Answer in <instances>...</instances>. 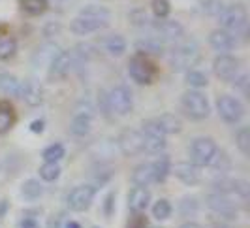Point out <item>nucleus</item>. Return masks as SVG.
Instances as JSON below:
<instances>
[{
  "instance_id": "nucleus-1",
  "label": "nucleus",
  "mask_w": 250,
  "mask_h": 228,
  "mask_svg": "<svg viewBox=\"0 0 250 228\" xmlns=\"http://www.w3.org/2000/svg\"><path fill=\"white\" fill-rule=\"evenodd\" d=\"M109 25V12L104 6H85L70 23V30L77 36H87Z\"/></svg>"
},
{
  "instance_id": "nucleus-2",
  "label": "nucleus",
  "mask_w": 250,
  "mask_h": 228,
  "mask_svg": "<svg viewBox=\"0 0 250 228\" xmlns=\"http://www.w3.org/2000/svg\"><path fill=\"white\" fill-rule=\"evenodd\" d=\"M201 61V51L196 40H177L175 47L169 53V66L173 72H188Z\"/></svg>"
},
{
  "instance_id": "nucleus-3",
  "label": "nucleus",
  "mask_w": 250,
  "mask_h": 228,
  "mask_svg": "<svg viewBox=\"0 0 250 228\" xmlns=\"http://www.w3.org/2000/svg\"><path fill=\"white\" fill-rule=\"evenodd\" d=\"M181 108L192 121H203L211 115V104L207 100V96L198 89L187 91L181 96Z\"/></svg>"
},
{
  "instance_id": "nucleus-4",
  "label": "nucleus",
  "mask_w": 250,
  "mask_h": 228,
  "mask_svg": "<svg viewBox=\"0 0 250 228\" xmlns=\"http://www.w3.org/2000/svg\"><path fill=\"white\" fill-rule=\"evenodd\" d=\"M218 19H220L222 28L228 30V32H231L233 36H241V34L247 32L249 13L245 10V6H241V4H233V6L222 8V12L218 13Z\"/></svg>"
},
{
  "instance_id": "nucleus-5",
  "label": "nucleus",
  "mask_w": 250,
  "mask_h": 228,
  "mask_svg": "<svg viewBox=\"0 0 250 228\" xmlns=\"http://www.w3.org/2000/svg\"><path fill=\"white\" fill-rule=\"evenodd\" d=\"M128 74L139 85H152L158 72H156V66L149 61V57H145L143 53H138L128 63Z\"/></svg>"
},
{
  "instance_id": "nucleus-6",
  "label": "nucleus",
  "mask_w": 250,
  "mask_h": 228,
  "mask_svg": "<svg viewBox=\"0 0 250 228\" xmlns=\"http://www.w3.org/2000/svg\"><path fill=\"white\" fill-rule=\"evenodd\" d=\"M141 136H143V151L158 155L166 149L167 141H166V134H164L160 127L154 123V119H147L141 125Z\"/></svg>"
},
{
  "instance_id": "nucleus-7",
  "label": "nucleus",
  "mask_w": 250,
  "mask_h": 228,
  "mask_svg": "<svg viewBox=\"0 0 250 228\" xmlns=\"http://www.w3.org/2000/svg\"><path fill=\"white\" fill-rule=\"evenodd\" d=\"M218 151V145L213 138H207V136H201L196 138L190 145V160L194 164H198L200 168L203 166H209L213 162L214 155Z\"/></svg>"
},
{
  "instance_id": "nucleus-8",
  "label": "nucleus",
  "mask_w": 250,
  "mask_h": 228,
  "mask_svg": "<svg viewBox=\"0 0 250 228\" xmlns=\"http://www.w3.org/2000/svg\"><path fill=\"white\" fill-rule=\"evenodd\" d=\"M216 110H218L220 119L226 121L228 125H237L239 121L245 117L243 102L235 96H229V94H222V96L216 98Z\"/></svg>"
},
{
  "instance_id": "nucleus-9",
  "label": "nucleus",
  "mask_w": 250,
  "mask_h": 228,
  "mask_svg": "<svg viewBox=\"0 0 250 228\" xmlns=\"http://www.w3.org/2000/svg\"><path fill=\"white\" fill-rule=\"evenodd\" d=\"M107 102H109V110L115 115H128L134 108V96L132 91L126 85H117L107 92Z\"/></svg>"
},
{
  "instance_id": "nucleus-10",
  "label": "nucleus",
  "mask_w": 250,
  "mask_h": 228,
  "mask_svg": "<svg viewBox=\"0 0 250 228\" xmlns=\"http://www.w3.org/2000/svg\"><path fill=\"white\" fill-rule=\"evenodd\" d=\"M213 72L218 79H222L226 83H231L241 74V61L237 57H231V55H218L213 61Z\"/></svg>"
},
{
  "instance_id": "nucleus-11",
  "label": "nucleus",
  "mask_w": 250,
  "mask_h": 228,
  "mask_svg": "<svg viewBox=\"0 0 250 228\" xmlns=\"http://www.w3.org/2000/svg\"><path fill=\"white\" fill-rule=\"evenodd\" d=\"M94 196H96V187L94 185H79V187L72 189L66 202H68V207L72 211L81 213V211H87L88 207H90Z\"/></svg>"
},
{
  "instance_id": "nucleus-12",
  "label": "nucleus",
  "mask_w": 250,
  "mask_h": 228,
  "mask_svg": "<svg viewBox=\"0 0 250 228\" xmlns=\"http://www.w3.org/2000/svg\"><path fill=\"white\" fill-rule=\"evenodd\" d=\"M117 145L125 157H136L139 153H143V136L141 130H134V128H125L119 138H117Z\"/></svg>"
},
{
  "instance_id": "nucleus-13",
  "label": "nucleus",
  "mask_w": 250,
  "mask_h": 228,
  "mask_svg": "<svg viewBox=\"0 0 250 228\" xmlns=\"http://www.w3.org/2000/svg\"><path fill=\"white\" fill-rule=\"evenodd\" d=\"M205 204L207 207L218 213L224 219H237V205L231 200V196H226V194H220V192H213L205 198Z\"/></svg>"
},
{
  "instance_id": "nucleus-14",
  "label": "nucleus",
  "mask_w": 250,
  "mask_h": 228,
  "mask_svg": "<svg viewBox=\"0 0 250 228\" xmlns=\"http://www.w3.org/2000/svg\"><path fill=\"white\" fill-rule=\"evenodd\" d=\"M213 189L226 196H237V198H249L250 185L245 179L220 178L213 183Z\"/></svg>"
},
{
  "instance_id": "nucleus-15",
  "label": "nucleus",
  "mask_w": 250,
  "mask_h": 228,
  "mask_svg": "<svg viewBox=\"0 0 250 228\" xmlns=\"http://www.w3.org/2000/svg\"><path fill=\"white\" fill-rule=\"evenodd\" d=\"M171 174L175 176L183 185L188 187H194L201 181V168L198 164H194L192 160L190 162H177L175 166H171Z\"/></svg>"
},
{
  "instance_id": "nucleus-16",
  "label": "nucleus",
  "mask_w": 250,
  "mask_h": 228,
  "mask_svg": "<svg viewBox=\"0 0 250 228\" xmlns=\"http://www.w3.org/2000/svg\"><path fill=\"white\" fill-rule=\"evenodd\" d=\"M185 34V28L179 21H158L156 25L152 26V36L158 40L166 42H177L181 40V36Z\"/></svg>"
},
{
  "instance_id": "nucleus-17",
  "label": "nucleus",
  "mask_w": 250,
  "mask_h": 228,
  "mask_svg": "<svg viewBox=\"0 0 250 228\" xmlns=\"http://www.w3.org/2000/svg\"><path fill=\"white\" fill-rule=\"evenodd\" d=\"M209 44L218 53H229L237 47V36H233L231 32H228L224 28H216L209 34Z\"/></svg>"
},
{
  "instance_id": "nucleus-18",
  "label": "nucleus",
  "mask_w": 250,
  "mask_h": 228,
  "mask_svg": "<svg viewBox=\"0 0 250 228\" xmlns=\"http://www.w3.org/2000/svg\"><path fill=\"white\" fill-rule=\"evenodd\" d=\"M70 70H72L70 51H59L49 63V77L51 79H62L70 74Z\"/></svg>"
},
{
  "instance_id": "nucleus-19",
  "label": "nucleus",
  "mask_w": 250,
  "mask_h": 228,
  "mask_svg": "<svg viewBox=\"0 0 250 228\" xmlns=\"http://www.w3.org/2000/svg\"><path fill=\"white\" fill-rule=\"evenodd\" d=\"M19 98L28 104V106H40L43 102V89L42 85L34 81V79H26V81H21V89H19Z\"/></svg>"
},
{
  "instance_id": "nucleus-20",
  "label": "nucleus",
  "mask_w": 250,
  "mask_h": 228,
  "mask_svg": "<svg viewBox=\"0 0 250 228\" xmlns=\"http://www.w3.org/2000/svg\"><path fill=\"white\" fill-rule=\"evenodd\" d=\"M150 204V190L147 187H136L128 194V207L134 213H143Z\"/></svg>"
},
{
  "instance_id": "nucleus-21",
  "label": "nucleus",
  "mask_w": 250,
  "mask_h": 228,
  "mask_svg": "<svg viewBox=\"0 0 250 228\" xmlns=\"http://www.w3.org/2000/svg\"><path fill=\"white\" fill-rule=\"evenodd\" d=\"M132 183L136 187H149L150 183H154V172H152V164L145 162L134 168L132 172Z\"/></svg>"
},
{
  "instance_id": "nucleus-22",
  "label": "nucleus",
  "mask_w": 250,
  "mask_h": 228,
  "mask_svg": "<svg viewBox=\"0 0 250 228\" xmlns=\"http://www.w3.org/2000/svg\"><path fill=\"white\" fill-rule=\"evenodd\" d=\"M154 123L160 127V130H162L166 136L167 134H179L183 130L181 119L175 117L173 114H162L160 117H154Z\"/></svg>"
},
{
  "instance_id": "nucleus-23",
  "label": "nucleus",
  "mask_w": 250,
  "mask_h": 228,
  "mask_svg": "<svg viewBox=\"0 0 250 228\" xmlns=\"http://www.w3.org/2000/svg\"><path fill=\"white\" fill-rule=\"evenodd\" d=\"M90 128H92V117L87 114L75 112L74 119H72V123H70V132H72L74 136L83 138V136H87L88 132H90Z\"/></svg>"
},
{
  "instance_id": "nucleus-24",
  "label": "nucleus",
  "mask_w": 250,
  "mask_h": 228,
  "mask_svg": "<svg viewBox=\"0 0 250 228\" xmlns=\"http://www.w3.org/2000/svg\"><path fill=\"white\" fill-rule=\"evenodd\" d=\"M152 164V172H154V183H164L167 176L171 174V160L167 155H160Z\"/></svg>"
},
{
  "instance_id": "nucleus-25",
  "label": "nucleus",
  "mask_w": 250,
  "mask_h": 228,
  "mask_svg": "<svg viewBox=\"0 0 250 228\" xmlns=\"http://www.w3.org/2000/svg\"><path fill=\"white\" fill-rule=\"evenodd\" d=\"M15 125V110L8 100H0V134H6Z\"/></svg>"
},
{
  "instance_id": "nucleus-26",
  "label": "nucleus",
  "mask_w": 250,
  "mask_h": 228,
  "mask_svg": "<svg viewBox=\"0 0 250 228\" xmlns=\"http://www.w3.org/2000/svg\"><path fill=\"white\" fill-rule=\"evenodd\" d=\"M19 89H21V79L15 77L13 74H0V91L8 96H19Z\"/></svg>"
},
{
  "instance_id": "nucleus-27",
  "label": "nucleus",
  "mask_w": 250,
  "mask_h": 228,
  "mask_svg": "<svg viewBox=\"0 0 250 228\" xmlns=\"http://www.w3.org/2000/svg\"><path fill=\"white\" fill-rule=\"evenodd\" d=\"M42 194H43V187H42V183L38 179H26L25 183L21 185V196L25 200L32 202V200H38Z\"/></svg>"
},
{
  "instance_id": "nucleus-28",
  "label": "nucleus",
  "mask_w": 250,
  "mask_h": 228,
  "mask_svg": "<svg viewBox=\"0 0 250 228\" xmlns=\"http://www.w3.org/2000/svg\"><path fill=\"white\" fill-rule=\"evenodd\" d=\"M105 51L111 57H123L126 53V40L121 34H113L105 40Z\"/></svg>"
},
{
  "instance_id": "nucleus-29",
  "label": "nucleus",
  "mask_w": 250,
  "mask_h": 228,
  "mask_svg": "<svg viewBox=\"0 0 250 228\" xmlns=\"http://www.w3.org/2000/svg\"><path fill=\"white\" fill-rule=\"evenodd\" d=\"M19 6L26 15H42L47 10V0H19Z\"/></svg>"
},
{
  "instance_id": "nucleus-30",
  "label": "nucleus",
  "mask_w": 250,
  "mask_h": 228,
  "mask_svg": "<svg viewBox=\"0 0 250 228\" xmlns=\"http://www.w3.org/2000/svg\"><path fill=\"white\" fill-rule=\"evenodd\" d=\"M38 174H40V178L43 179V181H57V179L61 178V166L59 162H43V164L40 166V170H38Z\"/></svg>"
},
{
  "instance_id": "nucleus-31",
  "label": "nucleus",
  "mask_w": 250,
  "mask_h": 228,
  "mask_svg": "<svg viewBox=\"0 0 250 228\" xmlns=\"http://www.w3.org/2000/svg\"><path fill=\"white\" fill-rule=\"evenodd\" d=\"M187 85L192 89H203L209 85V79L207 76L200 72V70H188L187 72Z\"/></svg>"
},
{
  "instance_id": "nucleus-32",
  "label": "nucleus",
  "mask_w": 250,
  "mask_h": 228,
  "mask_svg": "<svg viewBox=\"0 0 250 228\" xmlns=\"http://www.w3.org/2000/svg\"><path fill=\"white\" fill-rule=\"evenodd\" d=\"M64 155H66L64 145H61V143H53V145H49V147L43 149V160H45V162H59L61 159H64Z\"/></svg>"
},
{
  "instance_id": "nucleus-33",
  "label": "nucleus",
  "mask_w": 250,
  "mask_h": 228,
  "mask_svg": "<svg viewBox=\"0 0 250 228\" xmlns=\"http://www.w3.org/2000/svg\"><path fill=\"white\" fill-rule=\"evenodd\" d=\"M171 211H173V207H171V204L167 202V200H158V202L152 205V217L154 219H158V221H166V219H169L171 217Z\"/></svg>"
},
{
  "instance_id": "nucleus-34",
  "label": "nucleus",
  "mask_w": 250,
  "mask_h": 228,
  "mask_svg": "<svg viewBox=\"0 0 250 228\" xmlns=\"http://www.w3.org/2000/svg\"><path fill=\"white\" fill-rule=\"evenodd\" d=\"M17 53V42L13 38H0V61H10Z\"/></svg>"
},
{
  "instance_id": "nucleus-35",
  "label": "nucleus",
  "mask_w": 250,
  "mask_h": 228,
  "mask_svg": "<svg viewBox=\"0 0 250 228\" xmlns=\"http://www.w3.org/2000/svg\"><path fill=\"white\" fill-rule=\"evenodd\" d=\"M235 139H237V149H239V151L243 153L245 157H250V128L249 127L239 128Z\"/></svg>"
},
{
  "instance_id": "nucleus-36",
  "label": "nucleus",
  "mask_w": 250,
  "mask_h": 228,
  "mask_svg": "<svg viewBox=\"0 0 250 228\" xmlns=\"http://www.w3.org/2000/svg\"><path fill=\"white\" fill-rule=\"evenodd\" d=\"M179 211L183 217H192L198 211V200L194 196H185L179 204Z\"/></svg>"
},
{
  "instance_id": "nucleus-37",
  "label": "nucleus",
  "mask_w": 250,
  "mask_h": 228,
  "mask_svg": "<svg viewBox=\"0 0 250 228\" xmlns=\"http://www.w3.org/2000/svg\"><path fill=\"white\" fill-rule=\"evenodd\" d=\"M59 47L57 46H45V47H42V49L38 51L36 55H34V63H40V64H45V63H51L53 61V57L59 53Z\"/></svg>"
},
{
  "instance_id": "nucleus-38",
  "label": "nucleus",
  "mask_w": 250,
  "mask_h": 228,
  "mask_svg": "<svg viewBox=\"0 0 250 228\" xmlns=\"http://www.w3.org/2000/svg\"><path fill=\"white\" fill-rule=\"evenodd\" d=\"M211 168H214L216 172H220V174H226L229 168H231V160L228 159V155L222 151H216V155H214L213 162H211Z\"/></svg>"
},
{
  "instance_id": "nucleus-39",
  "label": "nucleus",
  "mask_w": 250,
  "mask_h": 228,
  "mask_svg": "<svg viewBox=\"0 0 250 228\" xmlns=\"http://www.w3.org/2000/svg\"><path fill=\"white\" fill-rule=\"evenodd\" d=\"M152 12L158 19L169 15V2L167 0H152Z\"/></svg>"
},
{
  "instance_id": "nucleus-40",
  "label": "nucleus",
  "mask_w": 250,
  "mask_h": 228,
  "mask_svg": "<svg viewBox=\"0 0 250 228\" xmlns=\"http://www.w3.org/2000/svg\"><path fill=\"white\" fill-rule=\"evenodd\" d=\"M201 6H203V12L211 13V15H218L224 8L222 0H201Z\"/></svg>"
},
{
  "instance_id": "nucleus-41",
  "label": "nucleus",
  "mask_w": 250,
  "mask_h": 228,
  "mask_svg": "<svg viewBox=\"0 0 250 228\" xmlns=\"http://www.w3.org/2000/svg\"><path fill=\"white\" fill-rule=\"evenodd\" d=\"M98 108H100L102 115H104L105 119H109V117H111L109 102H107V92H104V91H100V92H98Z\"/></svg>"
},
{
  "instance_id": "nucleus-42",
  "label": "nucleus",
  "mask_w": 250,
  "mask_h": 228,
  "mask_svg": "<svg viewBox=\"0 0 250 228\" xmlns=\"http://www.w3.org/2000/svg\"><path fill=\"white\" fill-rule=\"evenodd\" d=\"M115 192H109L107 196H105V200H104V215L105 217H111L115 213Z\"/></svg>"
},
{
  "instance_id": "nucleus-43",
  "label": "nucleus",
  "mask_w": 250,
  "mask_h": 228,
  "mask_svg": "<svg viewBox=\"0 0 250 228\" xmlns=\"http://www.w3.org/2000/svg\"><path fill=\"white\" fill-rule=\"evenodd\" d=\"M130 19H132V23L136 26H145L149 23V19H147V13L141 12V10H136V12L130 15Z\"/></svg>"
},
{
  "instance_id": "nucleus-44",
  "label": "nucleus",
  "mask_w": 250,
  "mask_h": 228,
  "mask_svg": "<svg viewBox=\"0 0 250 228\" xmlns=\"http://www.w3.org/2000/svg\"><path fill=\"white\" fill-rule=\"evenodd\" d=\"M128 228H147V217L141 215V213H136V215L130 219Z\"/></svg>"
},
{
  "instance_id": "nucleus-45",
  "label": "nucleus",
  "mask_w": 250,
  "mask_h": 228,
  "mask_svg": "<svg viewBox=\"0 0 250 228\" xmlns=\"http://www.w3.org/2000/svg\"><path fill=\"white\" fill-rule=\"evenodd\" d=\"M30 132H34V134H42L43 132V128H45V123L42 121V119H36V121H32L30 123Z\"/></svg>"
},
{
  "instance_id": "nucleus-46",
  "label": "nucleus",
  "mask_w": 250,
  "mask_h": 228,
  "mask_svg": "<svg viewBox=\"0 0 250 228\" xmlns=\"http://www.w3.org/2000/svg\"><path fill=\"white\" fill-rule=\"evenodd\" d=\"M21 228H40V225H38V221L34 217H25L21 221Z\"/></svg>"
},
{
  "instance_id": "nucleus-47",
  "label": "nucleus",
  "mask_w": 250,
  "mask_h": 228,
  "mask_svg": "<svg viewBox=\"0 0 250 228\" xmlns=\"http://www.w3.org/2000/svg\"><path fill=\"white\" fill-rule=\"evenodd\" d=\"M179 228H203L200 223H194V221H187V223H183Z\"/></svg>"
},
{
  "instance_id": "nucleus-48",
  "label": "nucleus",
  "mask_w": 250,
  "mask_h": 228,
  "mask_svg": "<svg viewBox=\"0 0 250 228\" xmlns=\"http://www.w3.org/2000/svg\"><path fill=\"white\" fill-rule=\"evenodd\" d=\"M47 227H49V228H61V219H55V217H53Z\"/></svg>"
},
{
  "instance_id": "nucleus-49",
  "label": "nucleus",
  "mask_w": 250,
  "mask_h": 228,
  "mask_svg": "<svg viewBox=\"0 0 250 228\" xmlns=\"http://www.w3.org/2000/svg\"><path fill=\"white\" fill-rule=\"evenodd\" d=\"M6 209H8V202H6V200H2V202H0V217H4Z\"/></svg>"
},
{
  "instance_id": "nucleus-50",
  "label": "nucleus",
  "mask_w": 250,
  "mask_h": 228,
  "mask_svg": "<svg viewBox=\"0 0 250 228\" xmlns=\"http://www.w3.org/2000/svg\"><path fill=\"white\" fill-rule=\"evenodd\" d=\"M66 228H81L79 223H74V221H70V223H66Z\"/></svg>"
},
{
  "instance_id": "nucleus-51",
  "label": "nucleus",
  "mask_w": 250,
  "mask_h": 228,
  "mask_svg": "<svg viewBox=\"0 0 250 228\" xmlns=\"http://www.w3.org/2000/svg\"><path fill=\"white\" fill-rule=\"evenodd\" d=\"M213 228H235V227H229V225H224V223H220V225H214Z\"/></svg>"
},
{
  "instance_id": "nucleus-52",
  "label": "nucleus",
  "mask_w": 250,
  "mask_h": 228,
  "mask_svg": "<svg viewBox=\"0 0 250 228\" xmlns=\"http://www.w3.org/2000/svg\"><path fill=\"white\" fill-rule=\"evenodd\" d=\"M150 228H164V227H150Z\"/></svg>"
},
{
  "instance_id": "nucleus-53",
  "label": "nucleus",
  "mask_w": 250,
  "mask_h": 228,
  "mask_svg": "<svg viewBox=\"0 0 250 228\" xmlns=\"http://www.w3.org/2000/svg\"><path fill=\"white\" fill-rule=\"evenodd\" d=\"M94 228H98V227H94Z\"/></svg>"
}]
</instances>
